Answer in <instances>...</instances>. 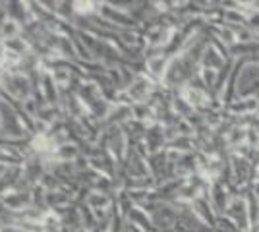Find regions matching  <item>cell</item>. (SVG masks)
<instances>
[{
	"instance_id": "cell-4",
	"label": "cell",
	"mask_w": 259,
	"mask_h": 232,
	"mask_svg": "<svg viewBox=\"0 0 259 232\" xmlns=\"http://www.w3.org/2000/svg\"><path fill=\"white\" fill-rule=\"evenodd\" d=\"M225 62V58L217 53L213 47H209L205 53H203V64H205V70H213L217 72L215 68H221Z\"/></svg>"
},
{
	"instance_id": "cell-1",
	"label": "cell",
	"mask_w": 259,
	"mask_h": 232,
	"mask_svg": "<svg viewBox=\"0 0 259 232\" xmlns=\"http://www.w3.org/2000/svg\"><path fill=\"white\" fill-rule=\"evenodd\" d=\"M238 93L244 97H255L259 93V66L249 64L242 70V76L238 77Z\"/></svg>"
},
{
	"instance_id": "cell-3",
	"label": "cell",
	"mask_w": 259,
	"mask_h": 232,
	"mask_svg": "<svg viewBox=\"0 0 259 232\" xmlns=\"http://www.w3.org/2000/svg\"><path fill=\"white\" fill-rule=\"evenodd\" d=\"M211 205L217 211H227L228 209V201H227V192L223 186H213V194H211Z\"/></svg>"
},
{
	"instance_id": "cell-2",
	"label": "cell",
	"mask_w": 259,
	"mask_h": 232,
	"mask_svg": "<svg viewBox=\"0 0 259 232\" xmlns=\"http://www.w3.org/2000/svg\"><path fill=\"white\" fill-rule=\"evenodd\" d=\"M228 217L234 221L236 224V228H242V230H246L248 228V222H249V213H248V205H246V201L244 199H232V203L228 205Z\"/></svg>"
},
{
	"instance_id": "cell-5",
	"label": "cell",
	"mask_w": 259,
	"mask_h": 232,
	"mask_svg": "<svg viewBox=\"0 0 259 232\" xmlns=\"http://www.w3.org/2000/svg\"><path fill=\"white\" fill-rule=\"evenodd\" d=\"M164 58L162 56H159V58H151L149 60V68H151V72L153 74H162L164 72Z\"/></svg>"
}]
</instances>
